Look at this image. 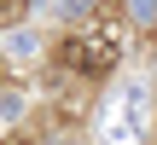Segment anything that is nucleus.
Listing matches in <instances>:
<instances>
[{"label":"nucleus","mask_w":157,"mask_h":145,"mask_svg":"<svg viewBox=\"0 0 157 145\" xmlns=\"http://www.w3.org/2000/svg\"><path fill=\"white\" fill-rule=\"evenodd\" d=\"M117 58H122V35H117L111 23H87L82 35L64 41V64H70L76 76H111Z\"/></svg>","instance_id":"obj_1"}]
</instances>
